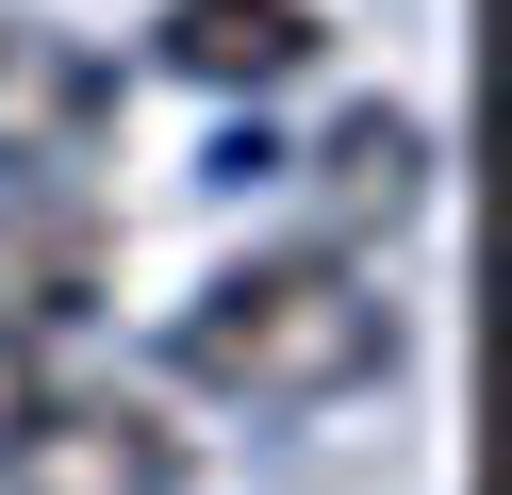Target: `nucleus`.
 I'll return each instance as SVG.
<instances>
[{"label": "nucleus", "instance_id": "obj_5", "mask_svg": "<svg viewBox=\"0 0 512 495\" xmlns=\"http://www.w3.org/2000/svg\"><path fill=\"white\" fill-rule=\"evenodd\" d=\"M298 182H314L331 231H413V215H430V116L364 99V116H331V132L298 149Z\"/></svg>", "mask_w": 512, "mask_h": 495}, {"label": "nucleus", "instance_id": "obj_2", "mask_svg": "<svg viewBox=\"0 0 512 495\" xmlns=\"http://www.w3.org/2000/svg\"><path fill=\"white\" fill-rule=\"evenodd\" d=\"M116 132V66L67 17H0V182H67Z\"/></svg>", "mask_w": 512, "mask_h": 495}, {"label": "nucleus", "instance_id": "obj_6", "mask_svg": "<svg viewBox=\"0 0 512 495\" xmlns=\"http://www.w3.org/2000/svg\"><path fill=\"white\" fill-rule=\"evenodd\" d=\"M166 66L182 83H215V99H265V83H298L314 50H331V17L314 0H166Z\"/></svg>", "mask_w": 512, "mask_h": 495}, {"label": "nucleus", "instance_id": "obj_7", "mask_svg": "<svg viewBox=\"0 0 512 495\" xmlns=\"http://www.w3.org/2000/svg\"><path fill=\"white\" fill-rule=\"evenodd\" d=\"M34 413H50V363L0 330V462H17V429H34Z\"/></svg>", "mask_w": 512, "mask_h": 495}, {"label": "nucleus", "instance_id": "obj_3", "mask_svg": "<svg viewBox=\"0 0 512 495\" xmlns=\"http://www.w3.org/2000/svg\"><path fill=\"white\" fill-rule=\"evenodd\" d=\"M100 297H116V231L83 215L67 182H0V330L50 347V330L100 314Z\"/></svg>", "mask_w": 512, "mask_h": 495}, {"label": "nucleus", "instance_id": "obj_4", "mask_svg": "<svg viewBox=\"0 0 512 495\" xmlns=\"http://www.w3.org/2000/svg\"><path fill=\"white\" fill-rule=\"evenodd\" d=\"M0 495H182V446L133 413V396H50L0 462Z\"/></svg>", "mask_w": 512, "mask_h": 495}, {"label": "nucleus", "instance_id": "obj_1", "mask_svg": "<svg viewBox=\"0 0 512 495\" xmlns=\"http://www.w3.org/2000/svg\"><path fill=\"white\" fill-rule=\"evenodd\" d=\"M166 363L199 396H232V413H331V396L397 380V297L347 248H248V264H215L182 297Z\"/></svg>", "mask_w": 512, "mask_h": 495}]
</instances>
